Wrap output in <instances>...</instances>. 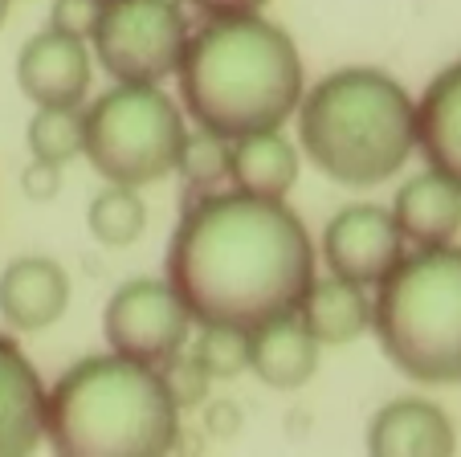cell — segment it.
I'll use <instances>...</instances> for the list:
<instances>
[{
	"label": "cell",
	"instance_id": "obj_27",
	"mask_svg": "<svg viewBox=\"0 0 461 457\" xmlns=\"http://www.w3.org/2000/svg\"><path fill=\"white\" fill-rule=\"evenodd\" d=\"M9 9H13V0H0V29H5V21H9Z\"/></svg>",
	"mask_w": 461,
	"mask_h": 457
},
{
	"label": "cell",
	"instance_id": "obj_1",
	"mask_svg": "<svg viewBox=\"0 0 461 457\" xmlns=\"http://www.w3.org/2000/svg\"><path fill=\"white\" fill-rule=\"evenodd\" d=\"M167 282L192 323L253 331L298 311L314 282V250L298 213L249 192L201 197L167 245Z\"/></svg>",
	"mask_w": 461,
	"mask_h": 457
},
{
	"label": "cell",
	"instance_id": "obj_3",
	"mask_svg": "<svg viewBox=\"0 0 461 457\" xmlns=\"http://www.w3.org/2000/svg\"><path fill=\"white\" fill-rule=\"evenodd\" d=\"M45 441L78 457H151L180 441V405L159 368L127 355H86L45 388Z\"/></svg>",
	"mask_w": 461,
	"mask_h": 457
},
{
	"label": "cell",
	"instance_id": "obj_14",
	"mask_svg": "<svg viewBox=\"0 0 461 457\" xmlns=\"http://www.w3.org/2000/svg\"><path fill=\"white\" fill-rule=\"evenodd\" d=\"M319 368V343L294 311L249 331V371L274 392L303 388Z\"/></svg>",
	"mask_w": 461,
	"mask_h": 457
},
{
	"label": "cell",
	"instance_id": "obj_8",
	"mask_svg": "<svg viewBox=\"0 0 461 457\" xmlns=\"http://www.w3.org/2000/svg\"><path fill=\"white\" fill-rule=\"evenodd\" d=\"M106 343L148 368H164L184 352L192 331V315L167 278H131L106 302Z\"/></svg>",
	"mask_w": 461,
	"mask_h": 457
},
{
	"label": "cell",
	"instance_id": "obj_21",
	"mask_svg": "<svg viewBox=\"0 0 461 457\" xmlns=\"http://www.w3.org/2000/svg\"><path fill=\"white\" fill-rule=\"evenodd\" d=\"M192 360L209 371V379L241 376L249 368V331L221 327V323H201V339L192 343Z\"/></svg>",
	"mask_w": 461,
	"mask_h": 457
},
{
	"label": "cell",
	"instance_id": "obj_16",
	"mask_svg": "<svg viewBox=\"0 0 461 457\" xmlns=\"http://www.w3.org/2000/svg\"><path fill=\"white\" fill-rule=\"evenodd\" d=\"M417 147L461 188V61L445 66L417 103Z\"/></svg>",
	"mask_w": 461,
	"mask_h": 457
},
{
	"label": "cell",
	"instance_id": "obj_18",
	"mask_svg": "<svg viewBox=\"0 0 461 457\" xmlns=\"http://www.w3.org/2000/svg\"><path fill=\"white\" fill-rule=\"evenodd\" d=\"M294 315L303 319V327L311 331L319 347H343L372 327V302H367L364 286L335 274L306 286Z\"/></svg>",
	"mask_w": 461,
	"mask_h": 457
},
{
	"label": "cell",
	"instance_id": "obj_26",
	"mask_svg": "<svg viewBox=\"0 0 461 457\" xmlns=\"http://www.w3.org/2000/svg\"><path fill=\"white\" fill-rule=\"evenodd\" d=\"M192 9H201L204 17H237V13H258L270 0H188Z\"/></svg>",
	"mask_w": 461,
	"mask_h": 457
},
{
	"label": "cell",
	"instance_id": "obj_6",
	"mask_svg": "<svg viewBox=\"0 0 461 457\" xmlns=\"http://www.w3.org/2000/svg\"><path fill=\"white\" fill-rule=\"evenodd\" d=\"M184 119L176 103L151 82H119L82 114V156L106 184H143L176 172L184 147Z\"/></svg>",
	"mask_w": 461,
	"mask_h": 457
},
{
	"label": "cell",
	"instance_id": "obj_12",
	"mask_svg": "<svg viewBox=\"0 0 461 457\" xmlns=\"http://www.w3.org/2000/svg\"><path fill=\"white\" fill-rule=\"evenodd\" d=\"M45 441V384L29 355L0 335V453H29Z\"/></svg>",
	"mask_w": 461,
	"mask_h": 457
},
{
	"label": "cell",
	"instance_id": "obj_2",
	"mask_svg": "<svg viewBox=\"0 0 461 457\" xmlns=\"http://www.w3.org/2000/svg\"><path fill=\"white\" fill-rule=\"evenodd\" d=\"M176 74L196 127L221 139L282 127L306 90L298 45L258 13L209 17L188 37Z\"/></svg>",
	"mask_w": 461,
	"mask_h": 457
},
{
	"label": "cell",
	"instance_id": "obj_23",
	"mask_svg": "<svg viewBox=\"0 0 461 457\" xmlns=\"http://www.w3.org/2000/svg\"><path fill=\"white\" fill-rule=\"evenodd\" d=\"M159 376H164V384H167V397L180 408L201 405L204 392H209V371L192 360V355H172V360L159 368Z\"/></svg>",
	"mask_w": 461,
	"mask_h": 457
},
{
	"label": "cell",
	"instance_id": "obj_22",
	"mask_svg": "<svg viewBox=\"0 0 461 457\" xmlns=\"http://www.w3.org/2000/svg\"><path fill=\"white\" fill-rule=\"evenodd\" d=\"M229 143L233 139H221L212 131H196V135H184L180 160H176V172L184 176L188 188H212L217 180L229 176Z\"/></svg>",
	"mask_w": 461,
	"mask_h": 457
},
{
	"label": "cell",
	"instance_id": "obj_17",
	"mask_svg": "<svg viewBox=\"0 0 461 457\" xmlns=\"http://www.w3.org/2000/svg\"><path fill=\"white\" fill-rule=\"evenodd\" d=\"M229 180L237 192L282 200L298 180V147L274 131H253L229 143Z\"/></svg>",
	"mask_w": 461,
	"mask_h": 457
},
{
	"label": "cell",
	"instance_id": "obj_4",
	"mask_svg": "<svg viewBox=\"0 0 461 457\" xmlns=\"http://www.w3.org/2000/svg\"><path fill=\"white\" fill-rule=\"evenodd\" d=\"M298 143L335 184L375 188L409 164L417 147V103L384 69H335L303 90Z\"/></svg>",
	"mask_w": 461,
	"mask_h": 457
},
{
	"label": "cell",
	"instance_id": "obj_9",
	"mask_svg": "<svg viewBox=\"0 0 461 457\" xmlns=\"http://www.w3.org/2000/svg\"><path fill=\"white\" fill-rule=\"evenodd\" d=\"M322 258L335 278H348L356 286H380V278L404 258V237L392 221V208H339L322 229Z\"/></svg>",
	"mask_w": 461,
	"mask_h": 457
},
{
	"label": "cell",
	"instance_id": "obj_25",
	"mask_svg": "<svg viewBox=\"0 0 461 457\" xmlns=\"http://www.w3.org/2000/svg\"><path fill=\"white\" fill-rule=\"evenodd\" d=\"M21 188H25L33 200H53L61 188V168L45 164V160H33V164L21 172Z\"/></svg>",
	"mask_w": 461,
	"mask_h": 457
},
{
	"label": "cell",
	"instance_id": "obj_20",
	"mask_svg": "<svg viewBox=\"0 0 461 457\" xmlns=\"http://www.w3.org/2000/svg\"><path fill=\"white\" fill-rule=\"evenodd\" d=\"M29 156L66 168L82 156V111L78 106H37L25 127Z\"/></svg>",
	"mask_w": 461,
	"mask_h": 457
},
{
	"label": "cell",
	"instance_id": "obj_13",
	"mask_svg": "<svg viewBox=\"0 0 461 457\" xmlns=\"http://www.w3.org/2000/svg\"><path fill=\"white\" fill-rule=\"evenodd\" d=\"M392 221H396L404 242L420 245V250L449 245L461 229V188L445 172L429 168L396 192Z\"/></svg>",
	"mask_w": 461,
	"mask_h": 457
},
{
	"label": "cell",
	"instance_id": "obj_10",
	"mask_svg": "<svg viewBox=\"0 0 461 457\" xmlns=\"http://www.w3.org/2000/svg\"><path fill=\"white\" fill-rule=\"evenodd\" d=\"M17 87L37 106H78L90 90V50L82 37L41 29L17 53Z\"/></svg>",
	"mask_w": 461,
	"mask_h": 457
},
{
	"label": "cell",
	"instance_id": "obj_7",
	"mask_svg": "<svg viewBox=\"0 0 461 457\" xmlns=\"http://www.w3.org/2000/svg\"><path fill=\"white\" fill-rule=\"evenodd\" d=\"M188 37V21L176 0H103L86 41L114 82L156 87L176 74Z\"/></svg>",
	"mask_w": 461,
	"mask_h": 457
},
{
	"label": "cell",
	"instance_id": "obj_5",
	"mask_svg": "<svg viewBox=\"0 0 461 457\" xmlns=\"http://www.w3.org/2000/svg\"><path fill=\"white\" fill-rule=\"evenodd\" d=\"M372 331L409 379L461 384V250L404 253L375 286Z\"/></svg>",
	"mask_w": 461,
	"mask_h": 457
},
{
	"label": "cell",
	"instance_id": "obj_24",
	"mask_svg": "<svg viewBox=\"0 0 461 457\" xmlns=\"http://www.w3.org/2000/svg\"><path fill=\"white\" fill-rule=\"evenodd\" d=\"M98 9H103V0H53L50 25L86 41L90 29H95V21H98Z\"/></svg>",
	"mask_w": 461,
	"mask_h": 457
},
{
	"label": "cell",
	"instance_id": "obj_15",
	"mask_svg": "<svg viewBox=\"0 0 461 457\" xmlns=\"http://www.w3.org/2000/svg\"><path fill=\"white\" fill-rule=\"evenodd\" d=\"M453 445H457V437H453L449 416L420 397L388 400L372 416V429H367V449L380 457H396V453L441 457L453 453Z\"/></svg>",
	"mask_w": 461,
	"mask_h": 457
},
{
	"label": "cell",
	"instance_id": "obj_19",
	"mask_svg": "<svg viewBox=\"0 0 461 457\" xmlns=\"http://www.w3.org/2000/svg\"><path fill=\"white\" fill-rule=\"evenodd\" d=\"M86 224L95 242L122 250V245L140 242L143 224H148V208L140 200V188H127V184H111L103 188L86 208Z\"/></svg>",
	"mask_w": 461,
	"mask_h": 457
},
{
	"label": "cell",
	"instance_id": "obj_11",
	"mask_svg": "<svg viewBox=\"0 0 461 457\" xmlns=\"http://www.w3.org/2000/svg\"><path fill=\"white\" fill-rule=\"evenodd\" d=\"M70 306V278L53 258H17L0 274V319L17 331H45Z\"/></svg>",
	"mask_w": 461,
	"mask_h": 457
}]
</instances>
